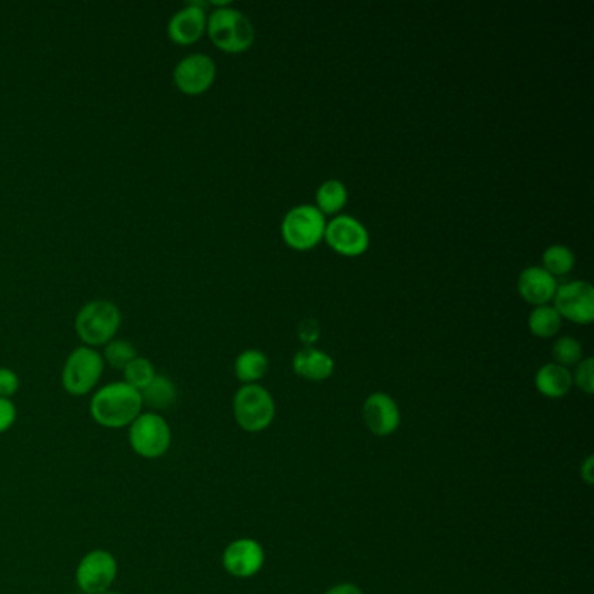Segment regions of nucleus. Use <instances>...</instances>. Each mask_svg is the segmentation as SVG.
Here are the masks:
<instances>
[{"instance_id":"obj_1","label":"nucleus","mask_w":594,"mask_h":594,"mask_svg":"<svg viewBox=\"0 0 594 594\" xmlns=\"http://www.w3.org/2000/svg\"><path fill=\"white\" fill-rule=\"evenodd\" d=\"M143 412L142 394L124 380L110 382L95 391L89 413L91 419L103 429H128Z\"/></svg>"},{"instance_id":"obj_26","label":"nucleus","mask_w":594,"mask_h":594,"mask_svg":"<svg viewBox=\"0 0 594 594\" xmlns=\"http://www.w3.org/2000/svg\"><path fill=\"white\" fill-rule=\"evenodd\" d=\"M575 372L572 373V382H574L582 392L586 394H593L594 392V359L582 358L577 363Z\"/></svg>"},{"instance_id":"obj_11","label":"nucleus","mask_w":594,"mask_h":594,"mask_svg":"<svg viewBox=\"0 0 594 594\" xmlns=\"http://www.w3.org/2000/svg\"><path fill=\"white\" fill-rule=\"evenodd\" d=\"M216 81V63L211 56L194 53L178 61L173 70V82L187 96L204 95Z\"/></svg>"},{"instance_id":"obj_30","label":"nucleus","mask_w":594,"mask_h":594,"mask_svg":"<svg viewBox=\"0 0 594 594\" xmlns=\"http://www.w3.org/2000/svg\"><path fill=\"white\" fill-rule=\"evenodd\" d=\"M326 594H363V591L354 584H338L335 588L328 589Z\"/></svg>"},{"instance_id":"obj_25","label":"nucleus","mask_w":594,"mask_h":594,"mask_svg":"<svg viewBox=\"0 0 594 594\" xmlns=\"http://www.w3.org/2000/svg\"><path fill=\"white\" fill-rule=\"evenodd\" d=\"M553 358L556 365L575 366L582 359V344L574 337H560L554 340Z\"/></svg>"},{"instance_id":"obj_20","label":"nucleus","mask_w":594,"mask_h":594,"mask_svg":"<svg viewBox=\"0 0 594 594\" xmlns=\"http://www.w3.org/2000/svg\"><path fill=\"white\" fill-rule=\"evenodd\" d=\"M267 370H269V359L258 349H246L237 356L234 363L236 377L244 385L257 384L258 380L265 377Z\"/></svg>"},{"instance_id":"obj_9","label":"nucleus","mask_w":594,"mask_h":594,"mask_svg":"<svg viewBox=\"0 0 594 594\" xmlns=\"http://www.w3.org/2000/svg\"><path fill=\"white\" fill-rule=\"evenodd\" d=\"M324 241L340 257L358 258L370 248V232L358 218L337 215L326 225Z\"/></svg>"},{"instance_id":"obj_28","label":"nucleus","mask_w":594,"mask_h":594,"mask_svg":"<svg viewBox=\"0 0 594 594\" xmlns=\"http://www.w3.org/2000/svg\"><path fill=\"white\" fill-rule=\"evenodd\" d=\"M18 419V408L13 399L0 398V434L9 431Z\"/></svg>"},{"instance_id":"obj_31","label":"nucleus","mask_w":594,"mask_h":594,"mask_svg":"<svg viewBox=\"0 0 594 594\" xmlns=\"http://www.w3.org/2000/svg\"><path fill=\"white\" fill-rule=\"evenodd\" d=\"M593 466H594L593 457H588V459H586V462H584V464H582V467H581L582 480L586 481V483H588V485H593V480H594V476H593L594 467Z\"/></svg>"},{"instance_id":"obj_32","label":"nucleus","mask_w":594,"mask_h":594,"mask_svg":"<svg viewBox=\"0 0 594 594\" xmlns=\"http://www.w3.org/2000/svg\"><path fill=\"white\" fill-rule=\"evenodd\" d=\"M100 594H122V593H117V591H112V589H110V591H107V593H100Z\"/></svg>"},{"instance_id":"obj_27","label":"nucleus","mask_w":594,"mask_h":594,"mask_svg":"<svg viewBox=\"0 0 594 594\" xmlns=\"http://www.w3.org/2000/svg\"><path fill=\"white\" fill-rule=\"evenodd\" d=\"M20 391V377L11 368H0V398L13 399L14 394Z\"/></svg>"},{"instance_id":"obj_4","label":"nucleus","mask_w":594,"mask_h":594,"mask_svg":"<svg viewBox=\"0 0 594 594\" xmlns=\"http://www.w3.org/2000/svg\"><path fill=\"white\" fill-rule=\"evenodd\" d=\"M326 216L314 204H298L284 215L281 237L295 251H311L324 241Z\"/></svg>"},{"instance_id":"obj_21","label":"nucleus","mask_w":594,"mask_h":594,"mask_svg":"<svg viewBox=\"0 0 594 594\" xmlns=\"http://www.w3.org/2000/svg\"><path fill=\"white\" fill-rule=\"evenodd\" d=\"M561 319L553 304L534 307L528 314V330L537 338H553L560 333Z\"/></svg>"},{"instance_id":"obj_17","label":"nucleus","mask_w":594,"mask_h":594,"mask_svg":"<svg viewBox=\"0 0 594 594\" xmlns=\"http://www.w3.org/2000/svg\"><path fill=\"white\" fill-rule=\"evenodd\" d=\"M572 372L565 366L547 363L535 373V387L546 398L560 399L572 389Z\"/></svg>"},{"instance_id":"obj_5","label":"nucleus","mask_w":594,"mask_h":594,"mask_svg":"<svg viewBox=\"0 0 594 594\" xmlns=\"http://www.w3.org/2000/svg\"><path fill=\"white\" fill-rule=\"evenodd\" d=\"M103 372L105 361L102 354L93 347L81 345L68 354L61 372V385L70 396L81 398L95 391L96 385L102 380Z\"/></svg>"},{"instance_id":"obj_12","label":"nucleus","mask_w":594,"mask_h":594,"mask_svg":"<svg viewBox=\"0 0 594 594\" xmlns=\"http://www.w3.org/2000/svg\"><path fill=\"white\" fill-rule=\"evenodd\" d=\"M208 25V13L203 2H190L176 11L168 23V35L176 46H192L203 39Z\"/></svg>"},{"instance_id":"obj_19","label":"nucleus","mask_w":594,"mask_h":594,"mask_svg":"<svg viewBox=\"0 0 594 594\" xmlns=\"http://www.w3.org/2000/svg\"><path fill=\"white\" fill-rule=\"evenodd\" d=\"M349 201V192L345 187L344 182L340 180H326V182L319 185L316 190V208H318L324 216H337L340 211L344 210Z\"/></svg>"},{"instance_id":"obj_24","label":"nucleus","mask_w":594,"mask_h":594,"mask_svg":"<svg viewBox=\"0 0 594 594\" xmlns=\"http://www.w3.org/2000/svg\"><path fill=\"white\" fill-rule=\"evenodd\" d=\"M102 356L105 365L112 366L115 370H121L122 372L138 354H136L135 345L131 344V342L114 338L112 342L105 345Z\"/></svg>"},{"instance_id":"obj_22","label":"nucleus","mask_w":594,"mask_h":594,"mask_svg":"<svg viewBox=\"0 0 594 594\" xmlns=\"http://www.w3.org/2000/svg\"><path fill=\"white\" fill-rule=\"evenodd\" d=\"M542 269L553 277L568 276L575 267L574 251L565 244H551L542 253Z\"/></svg>"},{"instance_id":"obj_29","label":"nucleus","mask_w":594,"mask_h":594,"mask_svg":"<svg viewBox=\"0 0 594 594\" xmlns=\"http://www.w3.org/2000/svg\"><path fill=\"white\" fill-rule=\"evenodd\" d=\"M319 323L316 319H304L300 326H298V338L300 342H304L305 345H314L319 340Z\"/></svg>"},{"instance_id":"obj_3","label":"nucleus","mask_w":594,"mask_h":594,"mask_svg":"<svg viewBox=\"0 0 594 594\" xmlns=\"http://www.w3.org/2000/svg\"><path fill=\"white\" fill-rule=\"evenodd\" d=\"M119 307L110 300H93L82 307L75 318V331L86 347H105L121 328Z\"/></svg>"},{"instance_id":"obj_14","label":"nucleus","mask_w":594,"mask_h":594,"mask_svg":"<svg viewBox=\"0 0 594 594\" xmlns=\"http://www.w3.org/2000/svg\"><path fill=\"white\" fill-rule=\"evenodd\" d=\"M363 417L368 429L377 436H389L401 424L398 403L385 392H373L366 398Z\"/></svg>"},{"instance_id":"obj_15","label":"nucleus","mask_w":594,"mask_h":594,"mask_svg":"<svg viewBox=\"0 0 594 594\" xmlns=\"http://www.w3.org/2000/svg\"><path fill=\"white\" fill-rule=\"evenodd\" d=\"M556 290H558L556 277L551 276L539 265H530L527 269L521 270L518 276L520 297L534 307L551 304Z\"/></svg>"},{"instance_id":"obj_18","label":"nucleus","mask_w":594,"mask_h":594,"mask_svg":"<svg viewBox=\"0 0 594 594\" xmlns=\"http://www.w3.org/2000/svg\"><path fill=\"white\" fill-rule=\"evenodd\" d=\"M140 394H142L143 406H149L150 412L157 413L169 410L171 406L175 405L176 398H178L175 382L166 375H159V373Z\"/></svg>"},{"instance_id":"obj_7","label":"nucleus","mask_w":594,"mask_h":594,"mask_svg":"<svg viewBox=\"0 0 594 594\" xmlns=\"http://www.w3.org/2000/svg\"><path fill=\"white\" fill-rule=\"evenodd\" d=\"M234 419L248 432H262L276 417V403L270 392L258 384L243 385L234 396Z\"/></svg>"},{"instance_id":"obj_23","label":"nucleus","mask_w":594,"mask_h":594,"mask_svg":"<svg viewBox=\"0 0 594 594\" xmlns=\"http://www.w3.org/2000/svg\"><path fill=\"white\" fill-rule=\"evenodd\" d=\"M122 375H124V382H126V384L131 385L136 391L142 392L143 389L154 380L157 372L149 358L136 356V358L122 370Z\"/></svg>"},{"instance_id":"obj_10","label":"nucleus","mask_w":594,"mask_h":594,"mask_svg":"<svg viewBox=\"0 0 594 594\" xmlns=\"http://www.w3.org/2000/svg\"><path fill=\"white\" fill-rule=\"evenodd\" d=\"M553 307L561 319L589 326L594 321V288L588 281H568L558 284Z\"/></svg>"},{"instance_id":"obj_2","label":"nucleus","mask_w":594,"mask_h":594,"mask_svg":"<svg viewBox=\"0 0 594 594\" xmlns=\"http://www.w3.org/2000/svg\"><path fill=\"white\" fill-rule=\"evenodd\" d=\"M206 34L216 49L227 54L246 53L255 42V28L250 18L234 7H215L208 14Z\"/></svg>"},{"instance_id":"obj_13","label":"nucleus","mask_w":594,"mask_h":594,"mask_svg":"<svg viewBox=\"0 0 594 594\" xmlns=\"http://www.w3.org/2000/svg\"><path fill=\"white\" fill-rule=\"evenodd\" d=\"M264 560V547L253 539L234 540L225 547L222 556L223 568L237 579L253 577L264 565Z\"/></svg>"},{"instance_id":"obj_6","label":"nucleus","mask_w":594,"mask_h":594,"mask_svg":"<svg viewBox=\"0 0 594 594\" xmlns=\"http://www.w3.org/2000/svg\"><path fill=\"white\" fill-rule=\"evenodd\" d=\"M131 450L142 459L156 460L164 457L173 443V432L168 420L157 412H142L128 427Z\"/></svg>"},{"instance_id":"obj_8","label":"nucleus","mask_w":594,"mask_h":594,"mask_svg":"<svg viewBox=\"0 0 594 594\" xmlns=\"http://www.w3.org/2000/svg\"><path fill=\"white\" fill-rule=\"evenodd\" d=\"M117 574L119 565L114 554L107 549H93L79 561L75 570V582L84 594L107 593L114 586Z\"/></svg>"},{"instance_id":"obj_16","label":"nucleus","mask_w":594,"mask_h":594,"mask_svg":"<svg viewBox=\"0 0 594 594\" xmlns=\"http://www.w3.org/2000/svg\"><path fill=\"white\" fill-rule=\"evenodd\" d=\"M293 372L305 380L323 382L335 372V361L328 352L316 349L314 345H305L293 358Z\"/></svg>"}]
</instances>
